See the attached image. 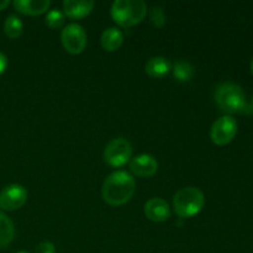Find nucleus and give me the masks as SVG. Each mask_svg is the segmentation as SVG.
I'll use <instances>...</instances> for the list:
<instances>
[{"label": "nucleus", "mask_w": 253, "mask_h": 253, "mask_svg": "<svg viewBox=\"0 0 253 253\" xmlns=\"http://www.w3.org/2000/svg\"><path fill=\"white\" fill-rule=\"evenodd\" d=\"M136 192V182L131 174L124 170H116L105 179L101 189L103 199L113 207H119L130 202Z\"/></svg>", "instance_id": "obj_1"}, {"label": "nucleus", "mask_w": 253, "mask_h": 253, "mask_svg": "<svg viewBox=\"0 0 253 253\" xmlns=\"http://www.w3.org/2000/svg\"><path fill=\"white\" fill-rule=\"evenodd\" d=\"M111 17L123 27H131L145 19L147 5L142 0H116L111 5Z\"/></svg>", "instance_id": "obj_2"}, {"label": "nucleus", "mask_w": 253, "mask_h": 253, "mask_svg": "<svg viewBox=\"0 0 253 253\" xmlns=\"http://www.w3.org/2000/svg\"><path fill=\"white\" fill-rule=\"evenodd\" d=\"M205 197L202 190L194 187L182 188L173 197V208L175 214L182 219L195 216L203 210Z\"/></svg>", "instance_id": "obj_3"}, {"label": "nucleus", "mask_w": 253, "mask_h": 253, "mask_svg": "<svg viewBox=\"0 0 253 253\" xmlns=\"http://www.w3.org/2000/svg\"><path fill=\"white\" fill-rule=\"evenodd\" d=\"M215 101L227 114L240 113L246 108V95L240 85L235 83L220 84L215 91Z\"/></svg>", "instance_id": "obj_4"}, {"label": "nucleus", "mask_w": 253, "mask_h": 253, "mask_svg": "<svg viewBox=\"0 0 253 253\" xmlns=\"http://www.w3.org/2000/svg\"><path fill=\"white\" fill-rule=\"evenodd\" d=\"M132 156V146L126 138L119 137L106 145L104 150V160L111 167H123Z\"/></svg>", "instance_id": "obj_5"}, {"label": "nucleus", "mask_w": 253, "mask_h": 253, "mask_svg": "<svg viewBox=\"0 0 253 253\" xmlns=\"http://www.w3.org/2000/svg\"><path fill=\"white\" fill-rule=\"evenodd\" d=\"M237 133V123L230 115L221 116L211 126L210 137L217 146H225L231 142Z\"/></svg>", "instance_id": "obj_6"}, {"label": "nucleus", "mask_w": 253, "mask_h": 253, "mask_svg": "<svg viewBox=\"0 0 253 253\" xmlns=\"http://www.w3.org/2000/svg\"><path fill=\"white\" fill-rule=\"evenodd\" d=\"M64 49L71 54H79L86 47V34L78 24H69L63 29L61 35Z\"/></svg>", "instance_id": "obj_7"}, {"label": "nucleus", "mask_w": 253, "mask_h": 253, "mask_svg": "<svg viewBox=\"0 0 253 253\" xmlns=\"http://www.w3.org/2000/svg\"><path fill=\"white\" fill-rule=\"evenodd\" d=\"M27 200V190L20 184H10L0 192V208L4 210H16Z\"/></svg>", "instance_id": "obj_8"}, {"label": "nucleus", "mask_w": 253, "mask_h": 253, "mask_svg": "<svg viewBox=\"0 0 253 253\" xmlns=\"http://www.w3.org/2000/svg\"><path fill=\"white\" fill-rule=\"evenodd\" d=\"M130 169L137 177L150 178L157 172L158 163L152 156L140 155L130 161Z\"/></svg>", "instance_id": "obj_9"}, {"label": "nucleus", "mask_w": 253, "mask_h": 253, "mask_svg": "<svg viewBox=\"0 0 253 253\" xmlns=\"http://www.w3.org/2000/svg\"><path fill=\"white\" fill-rule=\"evenodd\" d=\"M145 214L151 221L163 222L170 216L169 205L162 198H152L145 204Z\"/></svg>", "instance_id": "obj_10"}, {"label": "nucleus", "mask_w": 253, "mask_h": 253, "mask_svg": "<svg viewBox=\"0 0 253 253\" xmlns=\"http://www.w3.org/2000/svg\"><path fill=\"white\" fill-rule=\"evenodd\" d=\"M95 2L86 0V1H76V0H64L63 10L64 15L71 19H82L91 12Z\"/></svg>", "instance_id": "obj_11"}, {"label": "nucleus", "mask_w": 253, "mask_h": 253, "mask_svg": "<svg viewBox=\"0 0 253 253\" xmlns=\"http://www.w3.org/2000/svg\"><path fill=\"white\" fill-rule=\"evenodd\" d=\"M51 5L49 0H15L14 7L25 15L43 14Z\"/></svg>", "instance_id": "obj_12"}, {"label": "nucleus", "mask_w": 253, "mask_h": 253, "mask_svg": "<svg viewBox=\"0 0 253 253\" xmlns=\"http://www.w3.org/2000/svg\"><path fill=\"white\" fill-rule=\"evenodd\" d=\"M146 73L152 78H163L172 71V64L165 57H152L146 63Z\"/></svg>", "instance_id": "obj_13"}, {"label": "nucleus", "mask_w": 253, "mask_h": 253, "mask_svg": "<svg viewBox=\"0 0 253 253\" xmlns=\"http://www.w3.org/2000/svg\"><path fill=\"white\" fill-rule=\"evenodd\" d=\"M101 47L108 52L118 51L124 42V34L118 27H109L101 35Z\"/></svg>", "instance_id": "obj_14"}, {"label": "nucleus", "mask_w": 253, "mask_h": 253, "mask_svg": "<svg viewBox=\"0 0 253 253\" xmlns=\"http://www.w3.org/2000/svg\"><path fill=\"white\" fill-rule=\"evenodd\" d=\"M15 236V227L10 217L0 212V249L11 244Z\"/></svg>", "instance_id": "obj_15"}, {"label": "nucleus", "mask_w": 253, "mask_h": 253, "mask_svg": "<svg viewBox=\"0 0 253 253\" xmlns=\"http://www.w3.org/2000/svg\"><path fill=\"white\" fill-rule=\"evenodd\" d=\"M22 30H24V24L17 15L11 14L6 17L4 24V32L9 39L15 40L20 37L22 34Z\"/></svg>", "instance_id": "obj_16"}, {"label": "nucleus", "mask_w": 253, "mask_h": 253, "mask_svg": "<svg viewBox=\"0 0 253 253\" xmlns=\"http://www.w3.org/2000/svg\"><path fill=\"white\" fill-rule=\"evenodd\" d=\"M173 76L178 82H189L194 76V67L187 61L175 62L172 68Z\"/></svg>", "instance_id": "obj_17"}, {"label": "nucleus", "mask_w": 253, "mask_h": 253, "mask_svg": "<svg viewBox=\"0 0 253 253\" xmlns=\"http://www.w3.org/2000/svg\"><path fill=\"white\" fill-rule=\"evenodd\" d=\"M150 19L153 26H156L157 29H162L165 26L166 21H167V16H166V12L163 10V7L158 6V5H155V6L151 7Z\"/></svg>", "instance_id": "obj_18"}, {"label": "nucleus", "mask_w": 253, "mask_h": 253, "mask_svg": "<svg viewBox=\"0 0 253 253\" xmlns=\"http://www.w3.org/2000/svg\"><path fill=\"white\" fill-rule=\"evenodd\" d=\"M46 24L49 29H59L64 24V14L58 9H53L47 12Z\"/></svg>", "instance_id": "obj_19"}, {"label": "nucleus", "mask_w": 253, "mask_h": 253, "mask_svg": "<svg viewBox=\"0 0 253 253\" xmlns=\"http://www.w3.org/2000/svg\"><path fill=\"white\" fill-rule=\"evenodd\" d=\"M36 253H56V247H54V245L52 242H41L36 247Z\"/></svg>", "instance_id": "obj_20"}, {"label": "nucleus", "mask_w": 253, "mask_h": 253, "mask_svg": "<svg viewBox=\"0 0 253 253\" xmlns=\"http://www.w3.org/2000/svg\"><path fill=\"white\" fill-rule=\"evenodd\" d=\"M7 67V58L2 52H0V76L5 72Z\"/></svg>", "instance_id": "obj_21"}, {"label": "nucleus", "mask_w": 253, "mask_h": 253, "mask_svg": "<svg viewBox=\"0 0 253 253\" xmlns=\"http://www.w3.org/2000/svg\"><path fill=\"white\" fill-rule=\"evenodd\" d=\"M10 1L9 0H0V10H4L5 7L9 6Z\"/></svg>", "instance_id": "obj_22"}, {"label": "nucleus", "mask_w": 253, "mask_h": 253, "mask_svg": "<svg viewBox=\"0 0 253 253\" xmlns=\"http://www.w3.org/2000/svg\"><path fill=\"white\" fill-rule=\"evenodd\" d=\"M250 67H251V72H252V74H253V58H252V61H251V64H250Z\"/></svg>", "instance_id": "obj_23"}, {"label": "nucleus", "mask_w": 253, "mask_h": 253, "mask_svg": "<svg viewBox=\"0 0 253 253\" xmlns=\"http://www.w3.org/2000/svg\"><path fill=\"white\" fill-rule=\"evenodd\" d=\"M17 253H29V252H24V251H22V252H17Z\"/></svg>", "instance_id": "obj_24"}, {"label": "nucleus", "mask_w": 253, "mask_h": 253, "mask_svg": "<svg viewBox=\"0 0 253 253\" xmlns=\"http://www.w3.org/2000/svg\"><path fill=\"white\" fill-rule=\"evenodd\" d=\"M252 109H253V99H252Z\"/></svg>", "instance_id": "obj_25"}]
</instances>
